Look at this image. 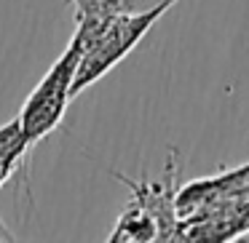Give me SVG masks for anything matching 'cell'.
Here are the masks:
<instances>
[{
  "label": "cell",
  "instance_id": "6da1fadb",
  "mask_svg": "<svg viewBox=\"0 0 249 243\" xmlns=\"http://www.w3.org/2000/svg\"><path fill=\"white\" fill-rule=\"evenodd\" d=\"M166 11L169 8H153L142 14L75 19L72 38L81 43V59L72 78V97L86 91L89 86L102 81L115 65H121Z\"/></svg>",
  "mask_w": 249,
  "mask_h": 243
},
{
  "label": "cell",
  "instance_id": "7a4b0ae2",
  "mask_svg": "<svg viewBox=\"0 0 249 243\" xmlns=\"http://www.w3.org/2000/svg\"><path fill=\"white\" fill-rule=\"evenodd\" d=\"M78 59H81V43L75 38H70L62 56L49 67V72L40 78L38 86L24 99L17 118L22 123V131L27 136L30 147H35L40 139H46L62 123L67 104L72 99V78H75Z\"/></svg>",
  "mask_w": 249,
  "mask_h": 243
},
{
  "label": "cell",
  "instance_id": "3957f363",
  "mask_svg": "<svg viewBox=\"0 0 249 243\" xmlns=\"http://www.w3.org/2000/svg\"><path fill=\"white\" fill-rule=\"evenodd\" d=\"M174 177L177 166L174 158L169 161V168L161 179L145 177L142 182H129L124 174H115L118 182H124L131 190L134 200L156 219L158 225V241H179V214H177V193H174Z\"/></svg>",
  "mask_w": 249,
  "mask_h": 243
},
{
  "label": "cell",
  "instance_id": "277c9868",
  "mask_svg": "<svg viewBox=\"0 0 249 243\" xmlns=\"http://www.w3.org/2000/svg\"><path fill=\"white\" fill-rule=\"evenodd\" d=\"M27 152H30V142L22 131L19 118H11L6 126H0V190L19 171ZM0 241H14V235L6 230L3 219H0Z\"/></svg>",
  "mask_w": 249,
  "mask_h": 243
},
{
  "label": "cell",
  "instance_id": "5b68a950",
  "mask_svg": "<svg viewBox=\"0 0 249 243\" xmlns=\"http://www.w3.org/2000/svg\"><path fill=\"white\" fill-rule=\"evenodd\" d=\"M75 19L89 16H115V14H142L153 8H172L177 0H67Z\"/></svg>",
  "mask_w": 249,
  "mask_h": 243
},
{
  "label": "cell",
  "instance_id": "8992f818",
  "mask_svg": "<svg viewBox=\"0 0 249 243\" xmlns=\"http://www.w3.org/2000/svg\"><path fill=\"white\" fill-rule=\"evenodd\" d=\"M107 241H137V243H145V241H158V225L145 209H142L137 200H131L126 206V211L118 216L113 232L107 235Z\"/></svg>",
  "mask_w": 249,
  "mask_h": 243
},
{
  "label": "cell",
  "instance_id": "52a82bcc",
  "mask_svg": "<svg viewBox=\"0 0 249 243\" xmlns=\"http://www.w3.org/2000/svg\"><path fill=\"white\" fill-rule=\"evenodd\" d=\"M247 238H249V235H247Z\"/></svg>",
  "mask_w": 249,
  "mask_h": 243
}]
</instances>
